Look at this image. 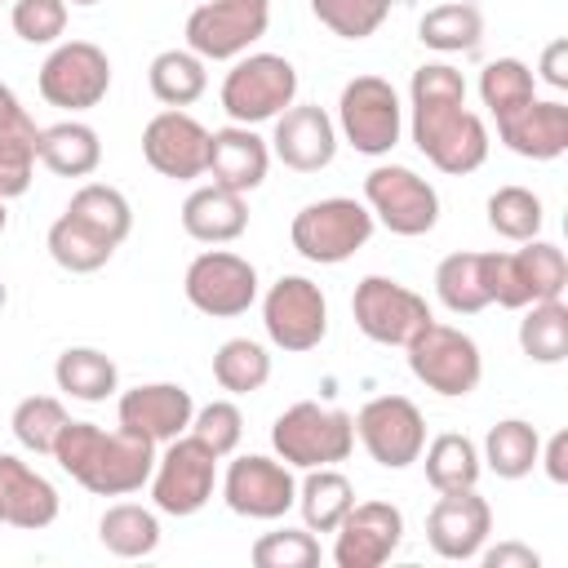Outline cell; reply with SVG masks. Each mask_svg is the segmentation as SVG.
<instances>
[{
	"label": "cell",
	"mask_w": 568,
	"mask_h": 568,
	"mask_svg": "<svg viewBox=\"0 0 568 568\" xmlns=\"http://www.w3.org/2000/svg\"><path fill=\"white\" fill-rule=\"evenodd\" d=\"M413 146L448 178H466L488 160V129L466 106V80L453 62H422L408 80Z\"/></svg>",
	"instance_id": "1"
},
{
	"label": "cell",
	"mask_w": 568,
	"mask_h": 568,
	"mask_svg": "<svg viewBox=\"0 0 568 568\" xmlns=\"http://www.w3.org/2000/svg\"><path fill=\"white\" fill-rule=\"evenodd\" d=\"M53 462L93 497H129L151 484L155 444L129 430H102L98 422H67Z\"/></svg>",
	"instance_id": "2"
},
{
	"label": "cell",
	"mask_w": 568,
	"mask_h": 568,
	"mask_svg": "<svg viewBox=\"0 0 568 568\" xmlns=\"http://www.w3.org/2000/svg\"><path fill=\"white\" fill-rule=\"evenodd\" d=\"M271 448L293 470L337 466L355 448V417L342 408H324L315 399L288 404L271 426Z\"/></svg>",
	"instance_id": "3"
},
{
	"label": "cell",
	"mask_w": 568,
	"mask_h": 568,
	"mask_svg": "<svg viewBox=\"0 0 568 568\" xmlns=\"http://www.w3.org/2000/svg\"><path fill=\"white\" fill-rule=\"evenodd\" d=\"M373 213L364 200H351V195H328V200H315L306 209H297L293 226H288V240L293 248L315 262V266H337L346 257H355L368 240H373Z\"/></svg>",
	"instance_id": "4"
},
{
	"label": "cell",
	"mask_w": 568,
	"mask_h": 568,
	"mask_svg": "<svg viewBox=\"0 0 568 568\" xmlns=\"http://www.w3.org/2000/svg\"><path fill=\"white\" fill-rule=\"evenodd\" d=\"M297 102V67L284 53H240L222 80V111L231 124H266Z\"/></svg>",
	"instance_id": "5"
},
{
	"label": "cell",
	"mask_w": 568,
	"mask_h": 568,
	"mask_svg": "<svg viewBox=\"0 0 568 568\" xmlns=\"http://www.w3.org/2000/svg\"><path fill=\"white\" fill-rule=\"evenodd\" d=\"M337 138H346L359 155H390L404 133V106L390 80L382 75H355L342 84L337 98Z\"/></svg>",
	"instance_id": "6"
},
{
	"label": "cell",
	"mask_w": 568,
	"mask_h": 568,
	"mask_svg": "<svg viewBox=\"0 0 568 568\" xmlns=\"http://www.w3.org/2000/svg\"><path fill=\"white\" fill-rule=\"evenodd\" d=\"M404 351H408V373L444 399H466L484 377V355L475 337L453 324L430 320Z\"/></svg>",
	"instance_id": "7"
},
{
	"label": "cell",
	"mask_w": 568,
	"mask_h": 568,
	"mask_svg": "<svg viewBox=\"0 0 568 568\" xmlns=\"http://www.w3.org/2000/svg\"><path fill=\"white\" fill-rule=\"evenodd\" d=\"M217 453L204 448L191 430L169 439L164 453H155V470H151V501L160 515H200L217 488Z\"/></svg>",
	"instance_id": "8"
},
{
	"label": "cell",
	"mask_w": 568,
	"mask_h": 568,
	"mask_svg": "<svg viewBox=\"0 0 568 568\" xmlns=\"http://www.w3.org/2000/svg\"><path fill=\"white\" fill-rule=\"evenodd\" d=\"M364 204L390 235L417 240L439 222V191L408 164H377L364 178Z\"/></svg>",
	"instance_id": "9"
},
{
	"label": "cell",
	"mask_w": 568,
	"mask_h": 568,
	"mask_svg": "<svg viewBox=\"0 0 568 568\" xmlns=\"http://www.w3.org/2000/svg\"><path fill=\"white\" fill-rule=\"evenodd\" d=\"M351 315L355 328L377 346H408L435 320L426 297L390 275H364L351 293Z\"/></svg>",
	"instance_id": "10"
},
{
	"label": "cell",
	"mask_w": 568,
	"mask_h": 568,
	"mask_svg": "<svg viewBox=\"0 0 568 568\" xmlns=\"http://www.w3.org/2000/svg\"><path fill=\"white\" fill-rule=\"evenodd\" d=\"M271 27V0H200L186 18V49L204 62H235Z\"/></svg>",
	"instance_id": "11"
},
{
	"label": "cell",
	"mask_w": 568,
	"mask_h": 568,
	"mask_svg": "<svg viewBox=\"0 0 568 568\" xmlns=\"http://www.w3.org/2000/svg\"><path fill=\"white\" fill-rule=\"evenodd\" d=\"M262 324L271 346L306 355L328 337V297L306 275H280L262 297Z\"/></svg>",
	"instance_id": "12"
},
{
	"label": "cell",
	"mask_w": 568,
	"mask_h": 568,
	"mask_svg": "<svg viewBox=\"0 0 568 568\" xmlns=\"http://www.w3.org/2000/svg\"><path fill=\"white\" fill-rule=\"evenodd\" d=\"M568 257L550 240H524L515 253H493V302L506 311H524L532 302L564 297Z\"/></svg>",
	"instance_id": "13"
},
{
	"label": "cell",
	"mask_w": 568,
	"mask_h": 568,
	"mask_svg": "<svg viewBox=\"0 0 568 568\" xmlns=\"http://www.w3.org/2000/svg\"><path fill=\"white\" fill-rule=\"evenodd\" d=\"M355 439L364 444V453L386 466V470H404L413 462H422L426 448V417L408 395H373L359 413H355Z\"/></svg>",
	"instance_id": "14"
},
{
	"label": "cell",
	"mask_w": 568,
	"mask_h": 568,
	"mask_svg": "<svg viewBox=\"0 0 568 568\" xmlns=\"http://www.w3.org/2000/svg\"><path fill=\"white\" fill-rule=\"evenodd\" d=\"M36 84H40V98L58 111H93L111 89V58L93 40L53 44Z\"/></svg>",
	"instance_id": "15"
},
{
	"label": "cell",
	"mask_w": 568,
	"mask_h": 568,
	"mask_svg": "<svg viewBox=\"0 0 568 568\" xmlns=\"http://www.w3.org/2000/svg\"><path fill=\"white\" fill-rule=\"evenodd\" d=\"M182 293L200 315L235 320L257 302V266L231 248H204L186 266Z\"/></svg>",
	"instance_id": "16"
},
{
	"label": "cell",
	"mask_w": 568,
	"mask_h": 568,
	"mask_svg": "<svg viewBox=\"0 0 568 568\" xmlns=\"http://www.w3.org/2000/svg\"><path fill=\"white\" fill-rule=\"evenodd\" d=\"M222 497L244 519H284L297 501V479H293V466H284L280 457L244 453L226 462Z\"/></svg>",
	"instance_id": "17"
},
{
	"label": "cell",
	"mask_w": 568,
	"mask_h": 568,
	"mask_svg": "<svg viewBox=\"0 0 568 568\" xmlns=\"http://www.w3.org/2000/svg\"><path fill=\"white\" fill-rule=\"evenodd\" d=\"M142 160L160 178H173V182L204 178V169H209V129L195 115H186L182 106H169V111L146 120Z\"/></svg>",
	"instance_id": "18"
},
{
	"label": "cell",
	"mask_w": 568,
	"mask_h": 568,
	"mask_svg": "<svg viewBox=\"0 0 568 568\" xmlns=\"http://www.w3.org/2000/svg\"><path fill=\"white\" fill-rule=\"evenodd\" d=\"M404 541V515L390 501H355L333 528L337 568H382Z\"/></svg>",
	"instance_id": "19"
},
{
	"label": "cell",
	"mask_w": 568,
	"mask_h": 568,
	"mask_svg": "<svg viewBox=\"0 0 568 568\" xmlns=\"http://www.w3.org/2000/svg\"><path fill=\"white\" fill-rule=\"evenodd\" d=\"M493 532V506L475 493V488H457V493H439V501L426 515V541L439 559L448 564H466L479 559L484 541Z\"/></svg>",
	"instance_id": "20"
},
{
	"label": "cell",
	"mask_w": 568,
	"mask_h": 568,
	"mask_svg": "<svg viewBox=\"0 0 568 568\" xmlns=\"http://www.w3.org/2000/svg\"><path fill=\"white\" fill-rule=\"evenodd\" d=\"M191 417H195V399L178 382H142V386H133V390H124L115 399L120 430L142 435L155 448L169 444V439H178V435H186Z\"/></svg>",
	"instance_id": "21"
},
{
	"label": "cell",
	"mask_w": 568,
	"mask_h": 568,
	"mask_svg": "<svg viewBox=\"0 0 568 568\" xmlns=\"http://www.w3.org/2000/svg\"><path fill=\"white\" fill-rule=\"evenodd\" d=\"M271 155L293 169V173H320L337 155V124L324 106L315 102H293L288 111L275 115L271 133Z\"/></svg>",
	"instance_id": "22"
},
{
	"label": "cell",
	"mask_w": 568,
	"mask_h": 568,
	"mask_svg": "<svg viewBox=\"0 0 568 568\" xmlns=\"http://www.w3.org/2000/svg\"><path fill=\"white\" fill-rule=\"evenodd\" d=\"M58 510H62L58 488L31 462L0 453V524L36 532V528H49Z\"/></svg>",
	"instance_id": "23"
},
{
	"label": "cell",
	"mask_w": 568,
	"mask_h": 568,
	"mask_svg": "<svg viewBox=\"0 0 568 568\" xmlns=\"http://www.w3.org/2000/svg\"><path fill=\"white\" fill-rule=\"evenodd\" d=\"M217 186L226 191H257L271 173V142L257 138L248 124H226L209 133V169H204Z\"/></svg>",
	"instance_id": "24"
},
{
	"label": "cell",
	"mask_w": 568,
	"mask_h": 568,
	"mask_svg": "<svg viewBox=\"0 0 568 568\" xmlns=\"http://www.w3.org/2000/svg\"><path fill=\"white\" fill-rule=\"evenodd\" d=\"M497 138L506 142V151L524 155V160H559L568 151V106L559 98H532L528 106H519L515 115L497 120Z\"/></svg>",
	"instance_id": "25"
},
{
	"label": "cell",
	"mask_w": 568,
	"mask_h": 568,
	"mask_svg": "<svg viewBox=\"0 0 568 568\" xmlns=\"http://www.w3.org/2000/svg\"><path fill=\"white\" fill-rule=\"evenodd\" d=\"M182 231L200 244H231L248 231V204L240 191H226L217 182L195 186L182 204Z\"/></svg>",
	"instance_id": "26"
},
{
	"label": "cell",
	"mask_w": 568,
	"mask_h": 568,
	"mask_svg": "<svg viewBox=\"0 0 568 568\" xmlns=\"http://www.w3.org/2000/svg\"><path fill=\"white\" fill-rule=\"evenodd\" d=\"M435 297L453 315H479L493 306V253H448L435 266Z\"/></svg>",
	"instance_id": "27"
},
{
	"label": "cell",
	"mask_w": 568,
	"mask_h": 568,
	"mask_svg": "<svg viewBox=\"0 0 568 568\" xmlns=\"http://www.w3.org/2000/svg\"><path fill=\"white\" fill-rule=\"evenodd\" d=\"M36 155L49 173L58 178H89L98 173L102 164V138L93 124L84 120H58L49 129H40V142H36Z\"/></svg>",
	"instance_id": "28"
},
{
	"label": "cell",
	"mask_w": 568,
	"mask_h": 568,
	"mask_svg": "<svg viewBox=\"0 0 568 568\" xmlns=\"http://www.w3.org/2000/svg\"><path fill=\"white\" fill-rule=\"evenodd\" d=\"M53 382L62 395L84 399V404H102L120 390V368L106 351L98 346H67L53 364Z\"/></svg>",
	"instance_id": "29"
},
{
	"label": "cell",
	"mask_w": 568,
	"mask_h": 568,
	"mask_svg": "<svg viewBox=\"0 0 568 568\" xmlns=\"http://www.w3.org/2000/svg\"><path fill=\"white\" fill-rule=\"evenodd\" d=\"M98 541L115 559H146L160 550V515L138 501H115L98 519Z\"/></svg>",
	"instance_id": "30"
},
{
	"label": "cell",
	"mask_w": 568,
	"mask_h": 568,
	"mask_svg": "<svg viewBox=\"0 0 568 568\" xmlns=\"http://www.w3.org/2000/svg\"><path fill=\"white\" fill-rule=\"evenodd\" d=\"M537 453H541V435H537V426L524 422V417H501V422H493L488 435H484V448H479L484 466H488L497 479H524V475H532Z\"/></svg>",
	"instance_id": "31"
},
{
	"label": "cell",
	"mask_w": 568,
	"mask_h": 568,
	"mask_svg": "<svg viewBox=\"0 0 568 568\" xmlns=\"http://www.w3.org/2000/svg\"><path fill=\"white\" fill-rule=\"evenodd\" d=\"M422 466H426V484L435 493H457V488H475L479 475H484V457H479V444L470 435H457V430H444L435 435L426 448H422Z\"/></svg>",
	"instance_id": "32"
},
{
	"label": "cell",
	"mask_w": 568,
	"mask_h": 568,
	"mask_svg": "<svg viewBox=\"0 0 568 568\" xmlns=\"http://www.w3.org/2000/svg\"><path fill=\"white\" fill-rule=\"evenodd\" d=\"M293 506L302 510V524L311 532H333L342 524V515L355 506V484L337 466H315L297 484V501Z\"/></svg>",
	"instance_id": "33"
},
{
	"label": "cell",
	"mask_w": 568,
	"mask_h": 568,
	"mask_svg": "<svg viewBox=\"0 0 568 568\" xmlns=\"http://www.w3.org/2000/svg\"><path fill=\"white\" fill-rule=\"evenodd\" d=\"M146 84L164 106H191L209 89V62L191 49H164L146 67Z\"/></svg>",
	"instance_id": "34"
},
{
	"label": "cell",
	"mask_w": 568,
	"mask_h": 568,
	"mask_svg": "<svg viewBox=\"0 0 568 568\" xmlns=\"http://www.w3.org/2000/svg\"><path fill=\"white\" fill-rule=\"evenodd\" d=\"M417 40L435 53H475L484 40V13L470 0H453V4H435L422 13L417 22Z\"/></svg>",
	"instance_id": "35"
},
{
	"label": "cell",
	"mask_w": 568,
	"mask_h": 568,
	"mask_svg": "<svg viewBox=\"0 0 568 568\" xmlns=\"http://www.w3.org/2000/svg\"><path fill=\"white\" fill-rule=\"evenodd\" d=\"M44 244H49V257H53L62 271H71V275H93V271H102V266L115 257V244L102 240L98 231H89L84 222H75L71 213H62V217L49 226Z\"/></svg>",
	"instance_id": "36"
},
{
	"label": "cell",
	"mask_w": 568,
	"mask_h": 568,
	"mask_svg": "<svg viewBox=\"0 0 568 568\" xmlns=\"http://www.w3.org/2000/svg\"><path fill=\"white\" fill-rule=\"evenodd\" d=\"M67 213H71L75 222H84L89 231H98L102 240H111L115 248H120V244L129 240V231H133V209H129L124 191H115V186H106V182H84V186L71 195Z\"/></svg>",
	"instance_id": "37"
},
{
	"label": "cell",
	"mask_w": 568,
	"mask_h": 568,
	"mask_svg": "<svg viewBox=\"0 0 568 568\" xmlns=\"http://www.w3.org/2000/svg\"><path fill=\"white\" fill-rule=\"evenodd\" d=\"M519 351L532 364H564L568 359V306L564 297L524 306L519 320Z\"/></svg>",
	"instance_id": "38"
},
{
	"label": "cell",
	"mask_w": 568,
	"mask_h": 568,
	"mask_svg": "<svg viewBox=\"0 0 568 568\" xmlns=\"http://www.w3.org/2000/svg\"><path fill=\"white\" fill-rule=\"evenodd\" d=\"M532 98H537V75H532L528 62H519V58H493L479 71V102L493 111V120L515 115Z\"/></svg>",
	"instance_id": "39"
},
{
	"label": "cell",
	"mask_w": 568,
	"mask_h": 568,
	"mask_svg": "<svg viewBox=\"0 0 568 568\" xmlns=\"http://www.w3.org/2000/svg\"><path fill=\"white\" fill-rule=\"evenodd\" d=\"M213 382L231 395H253L271 382V351L253 337H231L213 355Z\"/></svg>",
	"instance_id": "40"
},
{
	"label": "cell",
	"mask_w": 568,
	"mask_h": 568,
	"mask_svg": "<svg viewBox=\"0 0 568 568\" xmlns=\"http://www.w3.org/2000/svg\"><path fill=\"white\" fill-rule=\"evenodd\" d=\"M67 422L71 417H67L62 399H53V395H27V399H18V408L9 417L13 439L27 453H36V457H53V444H58V435H62Z\"/></svg>",
	"instance_id": "41"
},
{
	"label": "cell",
	"mask_w": 568,
	"mask_h": 568,
	"mask_svg": "<svg viewBox=\"0 0 568 568\" xmlns=\"http://www.w3.org/2000/svg\"><path fill=\"white\" fill-rule=\"evenodd\" d=\"M541 222H546L541 200H537L528 186H497V191L488 195V226H493L501 240H515V244L537 240V235H541Z\"/></svg>",
	"instance_id": "42"
},
{
	"label": "cell",
	"mask_w": 568,
	"mask_h": 568,
	"mask_svg": "<svg viewBox=\"0 0 568 568\" xmlns=\"http://www.w3.org/2000/svg\"><path fill=\"white\" fill-rule=\"evenodd\" d=\"M311 13L342 40H368L390 18V0H311Z\"/></svg>",
	"instance_id": "43"
},
{
	"label": "cell",
	"mask_w": 568,
	"mask_h": 568,
	"mask_svg": "<svg viewBox=\"0 0 568 568\" xmlns=\"http://www.w3.org/2000/svg\"><path fill=\"white\" fill-rule=\"evenodd\" d=\"M320 537L311 528H280V532H262L248 550V559L257 568H315L320 564Z\"/></svg>",
	"instance_id": "44"
},
{
	"label": "cell",
	"mask_w": 568,
	"mask_h": 568,
	"mask_svg": "<svg viewBox=\"0 0 568 568\" xmlns=\"http://www.w3.org/2000/svg\"><path fill=\"white\" fill-rule=\"evenodd\" d=\"M204 448H213L217 457H231L244 439V413L231 404V399H213L204 408H195L191 426H186Z\"/></svg>",
	"instance_id": "45"
},
{
	"label": "cell",
	"mask_w": 568,
	"mask_h": 568,
	"mask_svg": "<svg viewBox=\"0 0 568 568\" xmlns=\"http://www.w3.org/2000/svg\"><path fill=\"white\" fill-rule=\"evenodd\" d=\"M9 22L27 44H58L67 31V0H13Z\"/></svg>",
	"instance_id": "46"
},
{
	"label": "cell",
	"mask_w": 568,
	"mask_h": 568,
	"mask_svg": "<svg viewBox=\"0 0 568 568\" xmlns=\"http://www.w3.org/2000/svg\"><path fill=\"white\" fill-rule=\"evenodd\" d=\"M40 133H0V200H18L31 191Z\"/></svg>",
	"instance_id": "47"
},
{
	"label": "cell",
	"mask_w": 568,
	"mask_h": 568,
	"mask_svg": "<svg viewBox=\"0 0 568 568\" xmlns=\"http://www.w3.org/2000/svg\"><path fill=\"white\" fill-rule=\"evenodd\" d=\"M479 559H484V568H537L541 564V555L524 541H497V546L484 541Z\"/></svg>",
	"instance_id": "48"
},
{
	"label": "cell",
	"mask_w": 568,
	"mask_h": 568,
	"mask_svg": "<svg viewBox=\"0 0 568 568\" xmlns=\"http://www.w3.org/2000/svg\"><path fill=\"white\" fill-rule=\"evenodd\" d=\"M537 466H546V479H550V484H568V430H555V435L541 444Z\"/></svg>",
	"instance_id": "49"
},
{
	"label": "cell",
	"mask_w": 568,
	"mask_h": 568,
	"mask_svg": "<svg viewBox=\"0 0 568 568\" xmlns=\"http://www.w3.org/2000/svg\"><path fill=\"white\" fill-rule=\"evenodd\" d=\"M0 133H40L36 120L27 115V106L18 102V93L9 84H0Z\"/></svg>",
	"instance_id": "50"
},
{
	"label": "cell",
	"mask_w": 568,
	"mask_h": 568,
	"mask_svg": "<svg viewBox=\"0 0 568 568\" xmlns=\"http://www.w3.org/2000/svg\"><path fill=\"white\" fill-rule=\"evenodd\" d=\"M541 80L550 89H568V40H550L541 49Z\"/></svg>",
	"instance_id": "51"
},
{
	"label": "cell",
	"mask_w": 568,
	"mask_h": 568,
	"mask_svg": "<svg viewBox=\"0 0 568 568\" xmlns=\"http://www.w3.org/2000/svg\"><path fill=\"white\" fill-rule=\"evenodd\" d=\"M4 226H9V213H4V200H0V235H4Z\"/></svg>",
	"instance_id": "52"
},
{
	"label": "cell",
	"mask_w": 568,
	"mask_h": 568,
	"mask_svg": "<svg viewBox=\"0 0 568 568\" xmlns=\"http://www.w3.org/2000/svg\"><path fill=\"white\" fill-rule=\"evenodd\" d=\"M4 302H9V288H4V280H0V311H4Z\"/></svg>",
	"instance_id": "53"
},
{
	"label": "cell",
	"mask_w": 568,
	"mask_h": 568,
	"mask_svg": "<svg viewBox=\"0 0 568 568\" xmlns=\"http://www.w3.org/2000/svg\"><path fill=\"white\" fill-rule=\"evenodd\" d=\"M67 4H84V9H89V4H98V0H67Z\"/></svg>",
	"instance_id": "54"
}]
</instances>
